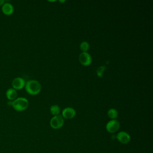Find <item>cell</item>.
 Listing matches in <instances>:
<instances>
[{
    "label": "cell",
    "instance_id": "1",
    "mask_svg": "<svg viewBox=\"0 0 153 153\" xmlns=\"http://www.w3.org/2000/svg\"><path fill=\"white\" fill-rule=\"evenodd\" d=\"M25 89L26 91L32 95H35L39 93L41 89V84L37 80L31 79L25 84Z\"/></svg>",
    "mask_w": 153,
    "mask_h": 153
},
{
    "label": "cell",
    "instance_id": "2",
    "mask_svg": "<svg viewBox=\"0 0 153 153\" xmlns=\"http://www.w3.org/2000/svg\"><path fill=\"white\" fill-rule=\"evenodd\" d=\"M11 105L16 111H23L28 107L29 102L25 97H18L11 102Z\"/></svg>",
    "mask_w": 153,
    "mask_h": 153
},
{
    "label": "cell",
    "instance_id": "3",
    "mask_svg": "<svg viewBox=\"0 0 153 153\" xmlns=\"http://www.w3.org/2000/svg\"><path fill=\"white\" fill-rule=\"evenodd\" d=\"M64 123L63 118L61 115H54L50 120V124L51 127L54 129H58L61 128Z\"/></svg>",
    "mask_w": 153,
    "mask_h": 153
},
{
    "label": "cell",
    "instance_id": "4",
    "mask_svg": "<svg viewBox=\"0 0 153 153\" xmlns=\"http://www.w3.org/2000/svg\"><path fill=\"white\" fill-rule=\"evenodd\" d=\"M120 126V124L118 121L116 120H112L106 124V128L109 133H115L119 129Z\"/></svg>",
    "mask_w": 153,
    "mask_h": 153
},
{
    "label": "cell",
    "instance_id": "5",
    "mask_svg": "<svg viewBox=\"0 0 153 153\" xmlns=\"http://www.w3.org/2000/svg\"><path fill=\"white\" fill-rule=\"evenodd\" d=\"M79 60L82 65L84 66H88L91 64L92 62V58L88 53L82 52L79 56Z\"/></svg>",
    "mask_w": 153,
    "mask_h": 153
},
{
    "label": "cell",
    "instance_id": "6",
    "mask_svg": "<svg viewBox=\"0 0 153 153\" xmlns=\"http://www.w3.org/2000/svg\"><path fill=\"white\" fill-rule=\"evenodd\" d=\"M76 114L75 110L71 107H67L63 109L62 111V117L66 119H72L75 117Z\"/></svg>",
    "mask_w": 153,
    "mask_h": 153
},
{
    "label": "cell",
    "instance_id": "7",
    "mask_svg": "<svg viewBox=\"0 0 153 153\" xmlns=\"http://www.w3.org/2000/svg\"><path fill=\"white\" fill-rule=\"evenodd\" d=\"M117 139L120 142L123 144H126L130 142V136L125 131H120L117 134Z\"/></svg>",
    "mask_w": 153,
    "mask_h": 153
},
{
    "label": "cell",
    "instance_id": "8",
    "mask_svg": "<svg viewBox=\"0 0 153 153\" xmlns=\"http://www.w3.org/2000/svg\"><path fill=\"white\" fill-rule=\"evenodd\" d=\"M25 85V81L23 78L16 77L12 81V86L16 89H21Z\"/></svg>",
    "mask_w": 153,
    "mask_h": 153
},
{
    "label": "cell",
    "instance_id": "9",
    "mask_svg": "<svg viewBox=\"0 0 153 153\" xmlns=\"http://www.w3.org/2000/svg\"><path fill=\"white\" fill-rule=\"evenodd\" d=\"M2 11L6 15H10L14 11V7L9 2H5L2 4Z\"/></svg>",
    "mask_w": 153,
    "mask_h": 153
},
{
    "label": "cell",
    "instance_id": "10",
    "mask_svg": "<svg viewBox=\"0 0 153 153\" xmlns=\"http://www.w3.org/2000/svg\"><path fill=\"white\" fill-rule=\"evenodd\" d=\"M17 95V93L14 88H8L6 91V96L10 100L14 99Z\"/></svg>",
    "mask_w": 153,
    "mask_h": 153
},
{
    "label": "cell",
    "instance_id": "11",
    "mask_svg": "<svg viewBox=\"0 0 153 153\" xmlns=\"http://www.w3.org/2000/svg\"><path fill=\"white\" fill-rule=\"evenodd\" d=\"M108 115L109 118L115 120L118 117V112L114 108L109 109L108 111Z\"/></svg>",
    "mask_w": 153,
    "mask_h": 153
},
{
    "label": "cell",
    "instance_id": "12",
    "mask_svg": "<svg viewBox=\"0 0 153 153\" xmlns=\"http://www.w3.org/2000/svg\"><path fill=\"white\" fill-rule=\"evenodd\" d=\"M60 111V109L59 106L57 105H52L50 107V112H51V114H53L54 115H59Z\"/></svg>",
    "mask_w": 153,
    "mask_h": 153
},
{
    "label": "cell",
    "instance_id": "13",
    "mask_svg": "<svg viewBox=\"0 0 153 153\" xmlns=\"http://www.w3.org/2000/svg\"><path fill=\"white\" fill-rule=\"evenodd\" d=\"M79 47H80V49L82 51V52H87V51L89 49L90 45H89L88 42H87V41H82L80 44Z\"/></svg>",
    "mask_w": 153,
    "mask_h": 153
},
{
    "label": "cell",
    "instance_id": "14",
    "mask_svg": "<svg viewBox=\"0 0 153 153\" xmlns=\"http://www.w3.org/2000/svg\"><path fill=\"white\" fill-rule=\"evenodd\" d=\"M106 69V66L105 65L103 66H99L97 71H96V73H97V75L99 77H102V75H103V72L105 71V69Z\"/></svg>",
    "mask_w": 153,
    "mask_h": 153
},
{
    "label": "cell",
    "instance_id": "15",
    "mask_svg": "<svg viewBox=\"0 0 153 153\" xmlns=\"http://www.w3.org/2000/svg\"><path fill=\"white\" fill-rule=\"evenodd\" d=\"M4 0H0V5H2L4 4Z\"/></svg>",
    "mask_w": 153,
    "mask_h": 153
},
{
    "label": "cell",
    "instance_id": "16",
    "mask_svg": "<svg viewBox=\"0 0 153 153\" xmlns=\"http://www.w3.org/2000/svg\"><path fill=\"white\" fill-rule=\"evenodd\" d=\"M60 2H65V1H60Z\"/></svg>",
    "mask_w": 153,
    "mask_h": 153
}]
</instances>
